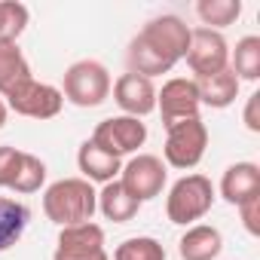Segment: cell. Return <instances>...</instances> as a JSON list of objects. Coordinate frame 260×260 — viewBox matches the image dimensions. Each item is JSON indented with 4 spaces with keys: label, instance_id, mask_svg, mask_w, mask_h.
<instances>
[{
    "label": "cell",
    "instance_id": "obj_18",
    "mask_svg": "<svg viewBox=\"0 0 260 260\" xmlns=\"http://www.w3.org/2000/svg\"><path fill=\"white\" fill-rule=\"evenodd\" d=\"M31 223V208L25 202L0 196V254L10 251L28 230Z\"/></svg>",
    "mask_w": 260,
    "mask_h": 260
},
{
    "label": "cell",
    "instance_id": "obj_1",
    "mask_svg": "<svg viewBox=\"0 0 260 260\" xmlns=\"http://www.w3.org/2000/svg\"><path fill=\"white\" fill-rule=\"evenodd\" d=\"M98 211V190L86 178H61L43 193V214L55 226H74L92 220Z\"/></svg>",
    "mask_w": 260,
    "mask_h": 260
},
{
    "label": "cell",
    "instance_id": "obj_19",
    "mask_svg": "<svg viewBox=\"0 0 260 260\" xmlns=\"http://www.w3.org/2000/svg\"><path fill=\"white\" fill-rule=\"evenodd\" d=\"M138 208H141V202H135L132 196H128L119 181L101 184V190H98V211H101L107 220H113V223H128V220L138 214Z\"/></svg>",
    "mask_w": 260,
    "mask_h": 260
},
{
    "label": "cell",
    "instance_id": "obj_6",
    "mask_svg": "<svg viewBox=\"0 0 260 260\" xmlns=\"http://www.w3.org/2000/svg\"><path fill=\"white\" fill-rule=\"evenodd\" d=\"M89 141H95L110 156L122 159L128 153H138V147H144L147 125L141 119H135V116H122V113L119 116H107V119H101L95 125V132H92Z\"/></svg>",
    "mask_w": 260,
    "mask_h": 260
},
{
    "label": "cell",
    "instance_id": "obj_5",
    "mask_svg": "<svg viewBox=\"0 0 260 260\" xmlns=\"http://www.w3.org/2000/svg\"><path fill=\"white\" fill-rule=\"evenodd\" d=\"M166 178H169V172H166V162L159 156L138 153V156H132V159L122 166V172H119L116 181L122 184V190L132 196L135 202L144 205V202H150V199H156L162 193Z\"/></svg>",
    "mask_w": 260,
    "mask_h": 260
},
{
    "label": "cell",
    "instance_id": "obj_22",
    "mask_svg": "<svg viewBox=\"0 0 260 260\" xmlns=\"http://www.w3.org/2000/svg\"><path fill=\"white\" fill-rule=\"evenodd\" d=\"M196 16H199L202 28L220 31V28L233 25L242 16V0H199V4H196Z\"/></svg>",
    "mask_w": 260,
    "mask_h": 260
},
{
    "label": "cell",
    "instance_id": "obj_8",
    "mask_svg": "<svg viewBox=\"0 0 260 260\" xmlns=\"http://www.w3.org/2000/svg\"><path fill=\"white\" fill-rule=\"evenodd\" d=\"M187 64L196 74V80L220 74L223 68H230V43L220 31L211 28H193L190 31V49H187Z\"/></svg>",
    "mask_w": 260,
    "mask_h": 260
},
{
    "label": "cell",
    "instance_id": "obj_15",
    "mask_svg": "<svg viewBox=\"0 0 260 260\" xmlns=\"http://www.w3.org/2000/svg\"><path fill=\"white\" fill-rule=\"evenodd\" d=\"M223 251V236L217 226L208 223H193L187 226V233L178 242V254L181 260H214Z\"/></svg>",
    "mask_w": 260,
    "mask_h": 260
},
{
    "label": "cell",
    "instance_id": "obj_25",
    "mask_svg": "<svg viewBox=\"0 0 260 260\" xmlns=\"http://www.w3.org/2000/svg\"><path fill=\"white\" fill-rule=\"evenodd\" d=\"M113 260H166V248L153 236H135L116 245Z\"/></svg>",
    "mask_w": 260,
    "mask_h": 260
},
{
    "label": "cell",
    "instance_id": "obj_26",
    "mask_svg": "<svg viewBox=\"0 0 260 260\" xmlns=\"http://www.w3.org/2000/svg\"><path fill=\"white\" fill-rule=\"evenodd\" d=\"M22 162V150L13 144H0V187H10Z\"/></svg>",
    "mask_w": 260,
    "mask_h": 260
},
{
    "label": "cell",
    "instance_id": "obj_12",
    "mask_svg": "<svg viewBox=\"0 0 260 260\" xmlns=\"http://www.w3.org/2000/svg\"><path fill=\"white\" fill-rule=\"evenodd\" d=\"M101 251H104V230L98 223L86 220V223L61 226L55 257H92Z\"/></svg>",
    "mask_w": 260,
    "mask_h": 260
},
{
    "label": "cell",
    "instance_id": "obj_21",
    "mask_svg": "<svg viewBox=\"0 0 260 260\" xmlns=\"http://www.w3.org/2000/svg\"><path fill=\"white\" fill-rule=\"evenodd\" d=\"M230 71L236 74V80H248L257 83L260 80V37L248 34L236 43V49L230 52Z\"/></svg>",
    "mask_w": 260,
    "mask_h": 260
},
{
    "label": "cell",
    "instance_id": "obj_27",
    "mask_svg": "<svg viewBox=\"0 0 260 260\" xmlns=\"http://www.w3.org/2000/svg\"><path fill=\"white\" fill-rule=\"evenodd\" d=\"M239 217H242V226H245L251 236H260V196L242 202V205H239Z\"/></svg>",
    "mask_w": 260,
    "mask_h": 260
},
{
    "label": "cell",
    "instance_id": "obj_3",
    "mask_svg": "<svg viewBox=\"0 0 260 260\" xmlns=\"http://www.w3.org/2000/svg\"><path fill=\"white\" fill-rule=\"evenodd\" d=\"M110 71L95 61V58H83V61H74L68 71H64V86H61V95L64 101H71L74 107H98L110 98Z\"/></svg>",
    "mask_w": 260,
    "mask_h": 260
},
{
    "label": "cell",
    "instance_id": "obj_2",
    "mask_svg": "<svg viewBox=\"0 0 260 260\" xmlns=\"http://www.w3.org/2000/svg\"><path fill=\"white\" fill-rule=\"evenodd\" d=\"M214 196H217L214 184L205 175H184L181 181L172 184L166 196V214L178 226H193L196 220H202L211 211Z\"/></svg>",
    "mask_w": 260,
    "mask_h": 260
},
{
    "label": "cell",
    "instance_id": "obj_14",
    "mask_svg": "<svg viewBox=\"0 0 260 260\" xmlns=\"http://www.w3.org/2000/svg\"><path fill=\"white\" fill-rule=\"evenodd\" d=\"M77 166L83 172V178L89 184H110L119 178L122 172V159L110 156L107 150H101L95 141H83L80 150H77Z\"/></svg>",
    "mask_w": 260,
    "mask_h": 260
},
{
    "label": "cell",
    "instance_id": "obj_24",
    "mask_svg": "<svg viewBox=\"0 0 260 260\" xmlns=\"http://www.w3.org/2000/svg\"><path fill=\"white\" fill-rule=\"evenodd\" d=\"M28 7L19 4V0H0V40H13L19 43V37L28 28Z\"/></svg>",
    "mask_w": 260,
    "mask_h": 260
},
{
    "label": "cell",
    "instance_id": "obj_9",
    "mask_svg": "<svg viewBox=\"0 0 260 260\" xmlns=\"http://www.w3.org/2000/svg\"><path fill=\"white\" fill-rule=\"evenodd\" d=\"M199 89L196 80L190 77H172L162 83V89H156V110L162 116V125H175L184 119H196L199 116Z\"/></svg>",
    "mask_w": 260,
    "mask_h": 260
},
{
    "label": "cell",
    "instance_id": "obj_30",
    "mask_svg": "<svg viewBox=\"0 0 260 260\" xmlns=\"http://www.w3.org/2000/svg\"><path fill=\"white\" fill-rule=\"evenodd\" d=\"M7 119H10V107H7V101L0 98V128L7 125Z\"/></svg>",
    "mask_w": 260,
    "mask_h": 260
},
{
    "label": "cell",
    "instance_id": "obj_13",
    "mask_svg": "<svg viewBox=\"0 0 260 260\" xmlns=\"http://www.w3.org/2000/svg\"><path fill=\"white\" fill-rule=\"evenodd\" d=\"M220 196L230 205H242L260 196V166L257 162H233L220 178Z\"/></svg>",
    "mask_w": 260,
    "mask_h": 260
},
{
    "label": "cell",
    "instance_id": "obj_10",
    "mask_svg": "<svg viewBox=\"0 0 260 260\" xmlns=\"http://www.w3.org/2000/svg\"><path fill=\"white\" fill-rule=\"evenodd\" d=\"M190 31L193 28H187L181 16H156L141 28L138 37L144 43H150L166 61L178 64V61H184V55L190 49Z\"/></svg>",
    "mask_w": 260,
    "mask_h": 260
},
{
    "label": "cell",
    "instance_id": "obj_20",
    "mask_svg": "<svg viewBox=\"0 0 260 260\" xmlns=\"http://www.w3.org/2000/svg\"><path fill=\"white\" fill-rule=\"evenodd\" d=\"M125 58H128V74H141V77H147V80L162 77V74H169V71L175 68L172 61H166V58H162L150 43H144L141 37H132Z\"/></svg>",
    "mask_w": 260,
    "mask_h": 260
},
{
    "label": "cell",
    "instance_id": "obj_4",
    "mask_svg": "<svg viewBox=\"0 0 260 260\" xmlns=\"http://www.w3.org/2000/svg\"><path fill=\"white\" fill-rule=\"evenodd\" d=\"M205 147H208V128L196 116V119H184V122L169 125V138H166L162 153H166V162L172 169L190 172L202 162Z\"/></svg>",
    "mask_w": 260,
    "mask_h": 260
},
{
    "label": "cell",
    "instance_id": "obj_29",
    "mask_svg": "<svg viewBox=\"0 0 260 260\" xmlns=\"http://www.w3.org/2000/svg\"><path fill=\"white\" fill-rule=\"evenodd\" d=\"M55 260H110V257H107V251H101V254H92V257H55Z\"/></svg>",
    "mask_w": 260,
    "mask_h": 260
},
{
    "label": "cell",
    "instance_id": "obj_28",
    "mask_svg": "<svg viewBox=\"0 0 260 260\" xmlns=\"http://www.w3.org/2000/svg\"><path fill=\"white\" fill-rule=\"evenodd\" d=\"M242 119H245V128H248V132H254V135L260 132V92L248 95V104H245Z\"/></svg>",
    "mask_w": 260,
    "mask_h": 260
},
{
    "label": "cell",
    "instance_id": "obj_16",
    "mask_svg": "<svg viewBox=\"0 0 260 260\" xmlns=\"http://www.w3.org/2000/svg\"><path fill=\"white\" fill-rule=\"evenodd\" d=\"M239 80L230 68H223L220 74H211V77H202L196 80V89H199V104L205 107H214V110H223L230 107L236 98H239Z\"/></svg>",
    "mask_w": 260,
    "mask_h": 260
},
{
    "label": "cell",
    "instance_id": "obj_17",
    "mask_svg": "<svg viewBox=\"0 0 260 260\" xmlns=\"http://www.w3.org/2000/svg\"><path fill=\"white\" fill-rule=\"evenodd\" d=\"M25 80H31V64L25 52L13 40H0V98H7Z\"/></svg>",
    "mask_w": 260,
    "mask_h": 260
},
{
    "label": "cell",
    "instance_id": "obj_11",
    "mask_svg": "<svg viewBox=\"0 0 260 260\" xmlns=\"http://www.w3.org/2000/svg\"><path fill=\"white\" fill-rule=\"evenodd\" d=\"M113 101L119 104L122 116L144 119L147 113L156 110V86L141 74H122L113 83Z\"/></svg>",
    "mask_w": 260,
    "mask_h": 260
},
{
    "label": "cell",
    "instance_id": "obj_7",
    "mask_svg": "<svg viewBox=\"0 0 260 260\" xmlns=\"http://www.w3.org/2000/svg\"><path fill=\"white\" fill-rule=\"evenodd\" d=\"M7 107L16 110L19 116H28V119H52L61 113L64 95H61V89H55L49 83H37L31 77L7 95Z\"/></svg>",
    "mask_w": 260,
    "mask_h": 260
},
{
    "label": "cell",
    "instance_id": "obj_23",
    "mask_svg": "<svg viewBox=\"0 0 260 260\" xmlns=\"http://www.w3.org/2000/svg\"><path fill=\"white\" fill-rule=\"evenodd\" d=\"M43 184H46V162H43L40 156L22 150V162H19V172H16V178H13L10 190H16V193L25 196V193H37Z\"/></svg>",
    "mask_w": 260,
    "mask_h": 260
}]
</instances>
